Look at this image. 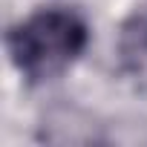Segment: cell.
<instances>
[{"label": "cell", "instance_id": "cell-1", "mask_svg": "<svg viewBox=\"0 0 147 147\" xmlns=\"http://www.w3.org/2000/svg\"><path fill=\"white\" fill-rule=\"evenodd\" d=\"M90 43L87 20L66 6H43L18 20L6 35V52L20 78L40 84L58 78Z\"/></svg>", "mask_w": 147, "mask_h": 147}, {"label": "cell", "instance_id": "cell-2", "mask_svg": "<svg viewBox=\"0 0 147 147\" xmlns=\"http://www.w3.org/2000/svg\"><path fill=\"white\" fill-rule=\"evenodd\" d=\"M118 63L133 81H147V3L118 29Z\"/></svg>", "mask_w": 147, "mask_h": 147}]
</instances>
